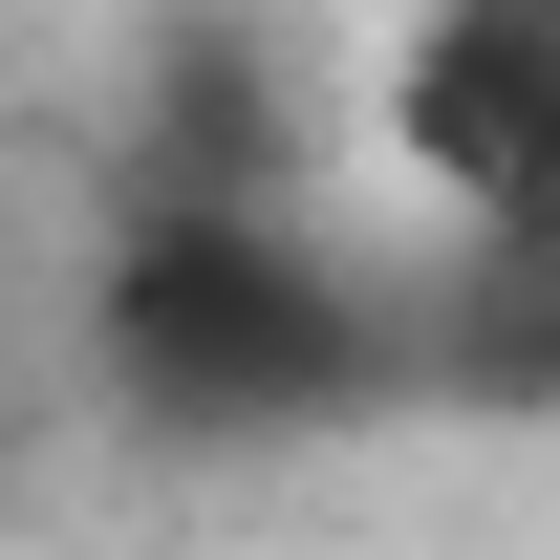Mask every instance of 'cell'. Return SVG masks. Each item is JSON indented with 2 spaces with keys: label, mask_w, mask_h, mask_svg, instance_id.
<instances>
[{
  "label": "cell",
  "mask_w": 560,
  "mask_h": 560,
  "mask_svg": "<svg viewBox=\"0 0 560 560\" xmlns=\"http://www.w3.org/2000/svg\"><path fill=\"white\" fill-rule=\"evenodd\" d=\"M388 151H410L475 237L560 259V0H410V44H388Z\"/></svg>",
  "instance_id": "cell-1"
}]
</instances>
